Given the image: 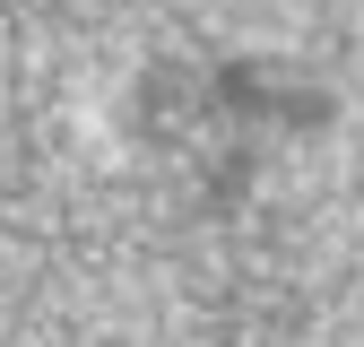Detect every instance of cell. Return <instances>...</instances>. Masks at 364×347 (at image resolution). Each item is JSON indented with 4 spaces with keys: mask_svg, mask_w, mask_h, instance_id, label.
<instances>
[]
</instances>
